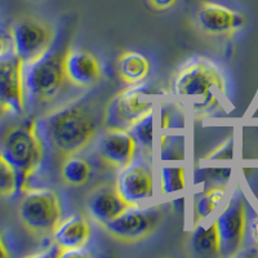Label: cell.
I'll use <instances>...</instances> for the list:
<instances>
[{"label":"cell","instance_id":"ffe728a7","mask_svg":"<svg viewBox=\"0 0 258 258\" xmlns=\"http://www.w3.org/2000/svg\"><path fill=\"white\" fill-rule=\"evenodd\" d=\"M227 185H216L199 195L194 204V226L199 225L213 213L223 202Z\"/></svg>","mask_w":258,"mask_h":258},{"label":"cell","instance_id":"83f0119b","mask_svg":"<svg viewBox=\"0 0 258 258\" xmlns=\"http://www.w3.org/2000/svg\"><path fill=\"white\" fill-rule=\"evenodd\" d=\"M62 257H89V253L85 250V248H82V249H68L59 252V258Z\"/></svg>","mask_w":258,"mask_h":258},{"label":"cell","instance_id":"277c9868","mask_svg":"<svg viewBox=\"0 0 258 258\" xmlns=\"http://www.w3.org/2000/svg\"><path fill=\"white\" fill-rule=\"evenodd\" d=\"M18 217L29 234L47 238L63 218L58 195L50 188H27L18 207Z\"/></svg>","mask_w":258,"mask_h":258},{"label":"cell","instance_id":"e0dca14e","mask_svg":"<svg viewBox=\"0 0 258 258\" xmlns=\"http://www.w3.org/2000/svg\"><path fill=\"white\" fill-rule=\"evenodd\" d=\"M150 61L138 52L126 50L117 57V78L126 85L141 84L150 75Z\"/></svg>","mask_w":258,"mask_h":258},{"label":"cell","instance_id":"ac0fdd59","mask_svg":"<svg viewBox=\"0 0 258 258\" xmlns=\"http://www.w3.org/2000/svg\"><path fill=\"white\" fill-rule=\"evenodd\" d=\"M195 230L188 238V248L197 255L214 257L221 255V240L217 222L214 221L209 227L199 225L194 226Z\"/></svg>","mask_w":258,"mask_h":258},{"label":"cell","instance_id":"5b68a950","mask_svg":"<svg viewBox=\"0 0 258 258\" xmlns=\"http://www.w3.org/2000/svg\"><path fill=\"white\" fill-rule=\"evenodd\" d=\"M155 93L150 85H128L107 102L102 124L106 131H131L140 119L154 110Z\"/></svg>","mask_w":258,"mask_h":258},{"label":"cell","instance_id":"5bb4252c","mask_svg":"<svg viewBox=\"0 0 258 258\" xmlns=\"http://www.w3.org/2000/svg\"><path fill=\"white\" fill-rule=\"evenodd\" d=\"M64 77L68 83L80 89L94 87L102 78V66L94 54L70 47L63 54Z\"/></svg>","mask_w":258,"mask_h":258},{"label":"cell","instance_id":"603a6c76","mask_svg":"<svg viewBox=\"0 0 258 258\" xmlns=\"http://www.w3.org/2000/svg\"><path fill=\"white\" fill-rule=\"evenodd\" d=\"M18 191L17 174L9 161L0 153V197L8 198Z\"/></svg>","mask_w":258,"mask_h":258},{"label":"cell","instance_id":"d6986e66","mask_svg":"<svg viewBox=\"0 0 258 258\" xmlns=\"http://www.w3.org/2000/svg\"><path fill=\"white\" fill-rule=\"evenodd\" d=\"M92 165L84 158L71 155L64 158L61 165V178L70 187H82L92 178Z\"/></svg>","mask_w":258,"mask_h":258},{"label":"cell","instance_id":"4fadbf2b","mask_svg":"<svg viewBox=\"0 0 258 258\" xmlns=\"http://www.w3.org/2000/svg\"><path fill=\"white\" fill-rule=\"evenodd\" d=\"M138 145L129 131H106L96 144V153L107 167L124 169L136 160Z\"/></svg>","mask_w":258,"mask_h":258},{"label":"cell","instance_id":"44dd1931","mask_svg":"<svg viewBox=\"0 0 258 258\" xmlns=\"http://www.w3.org/2000/svg\"><path fill=\"white\" fill-rule=\"evenodd\" d=\"M186 187L185 169L182 167H163L160 172V194L168 195Z\"/></svg>","mask_w":258,"mask_h":258},{"label":"cell","instance_id":"8992f818","mask_svg":"<svg viewBox=\"0 0 258 258\" xmlns=\"http://www.w3.org/2000/svg\"><path fill=\"white\" fill-rule=\"evenodd\" d=\"M24 82L29 100L38 103L54 100L68 82L64 77L63 54L48 52L38 61L25 64Z\"/></svg>","mask_w":258,"mask_h":258},{"label":"cell","instance_id":"6da1fadb","mask_svg":"<svg viewBox=\"0 0 258 258\" xmlns=\"http://www.w3.org/2000/svg\"><path fill=\"white\" fill-rule=\"evenodd\" d=\"M45 137L62 159L84 151L98 132L94 112L80 101L64 103L43 119Z\"/></svg>","mask_w":258,"mask_h":258},{"label":"cell","instance_id":"8fae6325","mask_svg":"<svg viewBox=\"0 0 258 258\" xmlns=\"http://www.w3.org/2000/svg\"><path fill=\"white\" fill-rule=\"evenodd\" d=\"M246 24L245 16L229 7L214 2H202L195 15V26L209 38L230 39Z\"/></svg>","mask_w":258,"mask_h":258},{"label":"cell","instance_id":"2e32d148","mask_svg":"<svg viewBox=\"0 0 258 258\" xmlns=\"http://www.w3.org/2000/svg\"><path fill=\"white\" fill-rule=\"evenodd\" d=\"M53 243L61 250L82 249L91 239V225L82 213L71 214L62 218L52 234Z\"/></svg>","mask_w":258,"mask_h":258},{"label":"cell","instance_id":"484cf974","mask_svg":"<svg viewBox=\"0 0 258 258\" xmlns=\"http://www.w3.org/2000/svg\"><path fill=\"white\" fill-rule=\"evenodd\" d=\"M178 0H147L150 7L155 11H168L177 4Z\"/></svg>","mask_w":258,"mask_h":258},{"label":"cell","instance_id":"ba28073f","mask_svg":"<svg viewBox=\"0 0 258 258\" xmlns=\"http://www.w3.org/2000/svg\"><path fill=\"white\" fill-rule=\"evenodd\" d=\"M164 214L161 206L129 207L119 217L101 226V229L119 243L137 244L155 234Z\"/></svg>","mask_w":258,"mask_h":258},{"label":"cell","instance_id":"30bf717a","mask_svg":"<svg viewBox=\"0 0 258 258\" xmlns=\"http://www.w3.org/2000/svg\"><path fill=\"white\" fill-rule=\"evenodd\" d=\"M25 63L13 50L0 54V112L18 116L25 111Z\"/></svg>","mask_w":258,"mask_h":258},{"label":"cell","instance_id":"52a82bcc","mask_svg":"<svg viewBox=\"0 0 258 258\" xmlns=\"http://www.w3.org/2000/svg\"><path fill=\"white\" fill-rule=\"evenodd\" d=\"M9 36L13 52L25 64H29L50 52L56 38V30L45 20L24 16L13 22Z\"/></svg>","mask_w":258,"mask_h":258},{"label":"cell","instance_id":"3957f363","mask_svg":"<svg viewBox=\"0 0 258 258\" xmlns=\"http://www.w3.org/2000/svg\"><path fill=\"white\" fill-rule=\"evenodd\" d=\"M0 153L16 170L18 191L25 192L30 188V178L38 172L44 156L36 120L7 126L0 135Z\"/></svg>","mask_w":258,"mask_h":258},{"label":"cell","instance_id":"7a4b0ae2","mask_svg":"<svg viewBox=\"0 0 258 258\" xmlns=\"http://www.w3.org/2000/svg\"><path fill=\"white\" fill-rule=\"evenodd\" d=\"M170 88L176 97L191 101L197 114L216 109L227 93V84L220 68L206 58L186 62L174 74Z\"/></svg>","mask_w":258,"mask_h":258},{"label":"cell","instance_id":"f1b7e54d","mask_svg":"<svg viewBox=\"0 0 258 258\" xmlns=\"http://www.w3.org/2000/svg\"><path fill=\"white\" fill-rule=\"evenodd\" d=\"M7 257H9V252L8 249H7L6 244H4L2 235H0V258H7Z\"/></svg>","mask_w":258,"mask_h":258},{"label":"cell","instance_id":"7402d4cb","mask_svg":"<svg viewBox=\"0 0 258 258\" xmlns=\"http://www.w3.org/2000/svg\"><path fill=\"white\" fill-rule=\"evenodd\" d=\"M129 132L136 138L138 146L145 150V153L151 154L154 140V110L140 119Z\"/></svg>","mask_w":258,"mask_h":258},{"label":"cell","instance_id":"9c48e42d","mask_svg":"<svg viewBox=\"0 0 258 258\" xmlns=\"http://www.w3.org/2000/svg\"><path fill=\"white\" fill-rule=\"evenodd\" d=\"M220 232L221 257L238 255L248 231V207L240 190H236L216 220Z\"/></svg>","mask_w":258,"mask_h":258},{"label":"cell","instance_id":"9a60e30c","mask_svg":"<svg viewBox=\"0 0 258 258\" xmlns=\"http://www.w3.org/2000/svg\"><path fill=\"white\" fill-rule=\"evenodd\" d=\"M85 207L89 217L101 227L124 213L129 208V204L121 198L116 186L102 183L88 194Z\"/></svg>","mask_w":258,"mask_h":258},{"label":"cell","instance_id":"4316f807","mask_svg":"<svg viewBox=\"0 0 258 258\" xmlns=\"http://www.w3.org/2000/svg\"><path fill=\"white\" fill-rule=\"evenodd\" d=\"M248 230H249V236L252 243L258 246V213L254 214L252 220L248 222Z\"/></svg>","mask_w":258,"mask_h":258},{"label":"cell","instance_id":"cb8c5ba5","mask_svg":"<svg viewBox=\"0 0 258 258\" xmlns=\"http://www.w3.org/2000/svg\"><path fill=\"white\" fill-rule=\"evenodd\" d=\"M234 137H229L222 144L218 145L211 153L207 154L206 160H232L234 159Z\"/></svg>","mask_w":258,"mask_h":258},{"label":"cell","instance_id":"7c38bea8","mask_svg":"<svg viewBox=\"0 0 258 258\" xmlns=\"http://www.w3.org/2000/svg\"><path fill=\"white\" fill-rule=\"evenodd\" d=\"M115 186L129 207L142 206L153 198V170L146 163L135 160L131 165L120 169Z\"/></svg>","mask_w":258,"mask_h":258},{"label":"cell","instance_id":"d4e9b609","mask_svg":"<svg viewBox=\"0 0 258 258\" xmlns=\"http://www.w3.org/2000/svg\"><path fill=\"white\" fill-rule=\"evenodd\" d=\"M213 179H216L217 185H227V181L231 177V169L230 168H221V169H213Z\"/></svg>","mask_w":258,"mask_h":258}]
</instances>
